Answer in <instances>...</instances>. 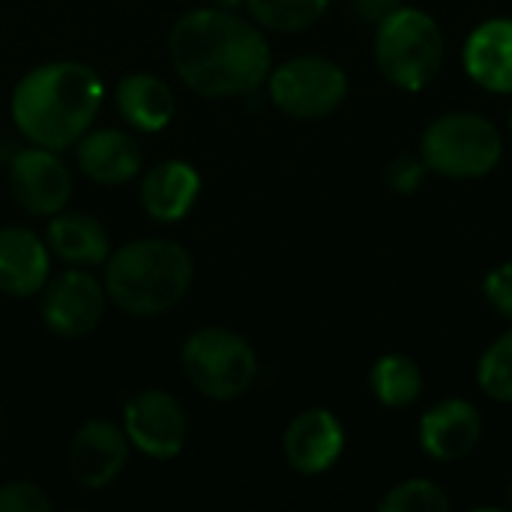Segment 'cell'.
<instances>
[{
	"label": "cell",
	"instance_id": "2",
	"mask_svg": "<svg viewBox=\"0 0 512 512\" xmlns=\"http://www.w3.org/2000/svg\"><path fill=\"white\" fill-rule=\"evenodd\" d=\"M102 99L105 84L93 66L48 60L18 78L9 96V114L30 144L69 150L96 123Z\"/></svg>",
	"mask_w": 512,
	"mask_h": 512
},
{
	"label": "cell",
	"instance_id": "9",
	"mask_svg": "<svg viewBox=\"0 0 512 512\" xmlns=\"http://www.w3.org/2000/svg\"><path fill=\"white\" fill-rule=\"evenodd\" d=\"M120 426L132 444L147 459L168 462L183 453L189 441V417L177 396L159 387L138 390L123 405Z\"/></svg>",
	"mask_w": 512,
	"mask_h": 512
},
{
	"label": "cell",
	"instance_id": "27",
	"mask_svg": "<svg viewBox=\"0 0 512 512\" xmlns=\"http://www.w3.org/2000/svg\"><path fill=\"white\" fill-rule=\"evenodd\" d=\"M351 3H354V12L369 24H381L399 6H405V0H351Z\"/></svg>",
	"mask_w": 512,
	"mask_h": 512
},
{
	"label": "cell",
	"instance_id": "14",
	"mask_svg": "<svg viewBox=\"0 0 512 512\" xmlns=\"http://www.w3.org/2000/svg\"><path fill=\"white\" fill-rule=\"evenodd\" d=\"M78 171L99 186H123L141 177L144 153L141 144L123 129H87L75 144Z\"/></svg>",
	"mask_w": 512,
	"mask_h": 512
},
{
	"label": "cell",
	"instance_id": "22",
	"mask_svg": "<svg viewBox=\"0 0 512 512\" xmlns=\"http://www.w3.org/2000/svg\"><path fill=\"white\" fill-rule=\"evenodd\" d=\"M477 387L486 399L512 405V324L495 336L477 360Z\"/></svg>",
	"mask_w": 512,
	"mask_h": 512
},
{
	"label": "cell",
	"instance_id": "17",
	"mask_svg": "<svg viewBox=\"0 0 512 512\" xmlns=\"http://www.w3.org/2000/svg\"><path fill=\"white\" fill-rule=\"evenodd\" d=\"M201 195V174L195 165L183 159H165L144 171L138 186L141 210L153 222H180L198 204Z\"/></svg>",
	"mask_w": 512,
	"mask_h": 512
},
{
	"label": "cell",
	"instance_id": "28",
	"mask_svg": "<svg viewBox=\"0 0 512 512\" xmlns=\"http://www.w3.org/2000/svg\"><path fill=\"white\" fill-rule=\"evenodd\" d=\"M507 507H510V510H512V486H510V498H507Z\"/></svg>",
	"mask_w": 512,
	"mask_h": 512
},
{
	"label": "cell",
	"instance_id": "16",
	"mask_svg": "<svg viewBox=\"0 0 512 512\" xmlns=\"http://www.w3.org/2000/svg\"><path fill=\"white\" fill-rule=\"evenodd\" d=\"M462 66L477 87L512 96V18L480 21L462 45Z\"/></svg>",
	"mask_w": 512,
	"mask_h": 512
},
{
	"label": "cell",
	"instance_id": "24",
	"mask_svg": "<svg viewBox=\"0 0 512 512\" xmlns=\"http://www.w3.org/2000/svg\"><path fill=\"white\" fill-rule=\"evenodd\" d=\"M426 162L420 153H399L396 159L387 162V171H384V180L390 186V192L396 195H414L423 183H426Z\"/></svg>",
	"mask_w": 512,
	"mask_h": 512
},
{
	"label": "cell",
	"instance_id": "12",
	"mask_svg": "<svg viewBox=\"0 0 512 512\" xmlns=\"http://www.w3.org/2000/svg\"><path fill=\"white\" fill-rule=\"evenodd\" d=\"M483 432H486V423H483L480 408L462 396H447L435 402L432 408L423 411L417 423L420 450L429 459L444 462V465L468 459L480 447Z\"/></svg>",
	"mask_w": 512,
	"mask_h": 512
},
{
	"label": "cell",
	"instance_id": "7",
	"mask_svg": "<svg viewBox=\"0 0 512 512\" xmlns=\"http://www.w3.org/2000/svg\"><path fill=\"white\" fill-rule=\"evenodd\" d=\"M267 96L270 102L297 120H321L336 114L351 90L348 72L324 54H300L267 75Z\"/></svg>",
	"mask_w": 512,
	"mask_h": 512
},
{
	"label": "cell",
	"instance_id": "19",
	"mask_svg": "<svg viewBox=\"0 0 512 512\" xmlns=\"http://www.w3.org/2000/svg\"><path fill=\"white\" fill-rule=\"evenodd\" d=\"M114 105L129 129L147 132V135L162 132L174 120V111H177L174 90L168 87L165 78L153 72L123 75L114 90Z\"/></svg>",
	"mask_w": 512,
	"mask_h": 512
},
{
	"label": "cell",
	"instance_id": "18",
	"mask_svg": "<svg viewBox=\"0 0 512 512\" xmlns=\"http://www.w3.org/2000/svg\"><path fill=\"white\" fill-rule=\"evenodd\" d=\"M45 243L66 267H102L111 255V237L102 222L81 210H60L48 216Z\"/></svg>",
	"mask_w": 512,
	"mask_h": 512
},
{
	"label": "cell",
	"instance_id": "5",
	"mask_svg": "<svg viewBox=\"0 0 512 512\" xmlns=\"http://www.w3.org/2000/svg\"><path fill=\"white\" fill-rule=\"evenodd\" d=\"M429 174L447 180H483L504 159V135L495 120L477 111H444L420 138Z\"/></svg>",
	"mask_w": 512,
	"mask_h": 512
},
{
	"label": "cell",
	"instance_id": "11",
	"mask_svg": "<svg viewBox=\"0 0 512 512\" xmlns=\"http://www.w3.org/2000/svg\"><path fill=\"white\" fill-rule=\"evenodd\" d=\"M129 438L123 432V426L93 417L87 423H81L69 441V453H66V465L72 480L87 489V492H102L108 489L126 468L129 462Z\"/></svg>",
	"mask_w": 512,
	"mask_h": 512
},
{
	"label": "cell",
	"instance_id": "8",
	"mask_svg": "<svg viewBox=\"0 0 512 512\" xmlns=\"http://www.w3.org/2000/svg\"><path fill=\"white\" fill-rule=\"evenodd\" d=\"M105 306V285L87 267H66L63 273H51V279L39 291L42 324L60 339H84L96 333Z\"/></svg>",
	"mask_w": 512,
	"mask_h": 512
},
{
	"label": "cell",
	"instance_id": "29",
	"mask_svg": "<svg viewBox=\"0 0 512 512\" xmlns=\"http://www.w3.org/2000/svg\"><path fill=\"white\" fill-rule=\"evenodd\" d=\"M510 132H512V111H510Z\"/></svg>",
	"mask_w": 512,
	"mask_h": 512
},
{
	"label": "cell",
	"instance_id": "10",
	"mask_svg": "<svg viewBox=\"0 0 512 512\" xmlns=\"http://www.w3.org/2000/svg\"><path fill=\"white\" fill-rule=\"evenodd\" d=\"M6 183L15 204L42 219L66 210L72 198V168L66 165L60 150L39 144H30L9 159Z\"/></svg>",
	"mask_w": 512,
	"mask_h": 512
},
{
	"label": "cell",
	"instance_id": "1",
	"mask_svg": "<svg viewBox=\"0 0 512 512\" xmlns=\"http://www.w3.org/2000/svg\"><path fill=\"white\" fill-rule=\"evenodd\" d=\"M168 57L177 78L207 99L246 96L273 69L264 27L231 6H204L180 15L168 33Z\"/></svg>",
	"mask_w": 512,
	"mask_h": 512
},
{
	"label": "cell",
	"instance_id": "21",
	"mask_svg": "<svg viewBox=\"0 0 512 512\" xmlns=\"http://www.w3.org/2000/svg\"><path fill=\"white\" fill-rule=\"evenodd\" d=\"M249 18L270 33H300L324 18L330 0H243Z\"/></svg>",
	"mask_w": 512,
	"mask_h": 512
},
{
	"label": "cell",
	"instance_id": "25",
	"mask_svg": "<svg viewBox=\"0 0 512 512\" xmlns=\"http://www.w3.org/2000/svg\"><path fill=\"white\" fill-rule=\"evenodd\" d=\"M51 498L27 480H9L0 486V512H51Z\"/></svg>",
	"mask_w": 512,
	"mask_h": 512
},
{
	"label": "cell",
	"instance_id": "20",
	"mask_svg": "<svg viewBox=\"0 0 512 512\" xmlns=\"http://www.w3.org/2000/svg\"><path fill=\"white\" fill-rule=\"evenodd\" d=\"M426 378L414 357L408 354H384L369 369V390L378 405L390 411L411 408L423 396Z\"/></svg>",
	"mask_w": 512,
	"mask_h": 512
},
{
	"label": "cell",
	"instance_id": "3",
	"mask_svg": "<svg viewBox=\"0 0 512 512\" xmlns=\"http://www.w3.org/2000/svg\"><path fill=\"white\" fill-rule=\"evenodd\" d=\"M108 303L132 318H156L186 300L195 282V261L186 246L168 237L129 240L111 249L102 264Z\"/></svg>",
	"mask_w": 512,
	"mask_h": 512
},
{
	"label": "cell",
	"instance_id": "26",
	"mask_svg": "<svg viewBox=\"0 0 512 512\" xmlns=\"http://www.w3.org/2000/svg\"><path fill=\"white\" fill-rule=\"evenodd\" d=\"M483 300L489 303L495 315H501L512 324V261L492 267L483 276Z\"/></svg>",
	"mask_w": 512,
	"mask_h": 512
},
{
	"label": "cell",
	"instance_id": "13",
	"mask_svg": "<svg viewBox=\"0 0 512 512\" xmlns=\"http://www.w3.org/2000/svg\"><path fill=\"white\" fill-rule=\"evenodd\" d=\"M345 441V426L330 408H306L285 426L282 453L291 471L321 477L342 459Z\"/></svg>",
	"mask_w": 512,
	"mask_h": 512
},
{
	"label": "cell",
	"instance_id": "4",
	"mask_svg": "<svg viewBox=\"0 0 512 512\" xmlns=\"http://www.w3.org/2000/svg\"><path fill=\"white\" fill-rule=\"evenodd\" d=\"M372 51L384 81L405 93L426 90L447 63L441 24L426 9L408 3L375 24Z\"/></svg>",
	"mask_w": 512,
	"mask_h": 512
},
{
	"label": "cell",
	"instance_id": "23",
	"mask_svg": "<svg viewBox=\"0 0 512 512\" xmlns=\"http://www.w3.org/2000/svg\"><path fill=\"white\" fill-rule=\"evenodd\" d=\"M381 512H450L453 498L447 489L429 477H408L384 492L378 501Z\"/></svg>",
	"mask_w": 512,
	"mask_h": 512
},
{
	"label": "cell",
	"instance_id": "6",
	"mask_svg": "<svg viewBox=\"0 0 512 512\" xmlns=\"http://www.w3.org/2000/svg\"><path fill=\"white\" fill-rule=\"evenodd\" d=\"M183 378L195 393L213 402H234L258 381L255 348L228 327H201L180 348Z\"/></svg>",
	"mask_w": 512,
	"mask_h": 512
},
{
	"label": "cell",
	"instance_id": "15",
	"mask_svg": "<svg viewBox=\"0 0 512 512\" xmlns=\"http://www.w3.org/2000/svg\"><path fill=\"white\" fill-rule=\"evenodd\" d=\"M51 279V249L45 237L24 225L0 228V294L12 300L39 297Z\"/></svg>",
	"mask_w": 512,
	"mask_h": 512
}]
</instances>
